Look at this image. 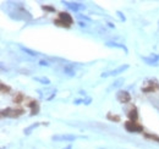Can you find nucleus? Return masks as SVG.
Masks as SVG:
<instances>
[{"mask_svg":"<svg viewBox=\"0 0 159 149\" xmlns=\"http://www.w3.org/2000/svg\"><path fill=\"white\" fill-rule=\"evenodd\" d=\"M20 49H21L23 53H26V54H28V55H31V56H38V53L34 51V50H32V49H30V48H26V46H23V45H20Z\"/></svg>","mask_w":159,"mask_h":149,"instance_id":"nucleus-10","label":"nucleus"},{"mask_svg":"<svg viewBox=\"0 0 159 149\" xmlns=\"http://www.w3.org/2000/svg\"><path fill=\"white\" fill-rule=\"evenodd\" d=\"M22 114H23V110H20V109H19V110H16V109L7 108V109L1 110V115H2V116H6V117H12V119L21 116Z\"/></svg>","mask_w":159,"mask_h":149,"instance_id":"nucleus-3","label":"nucleus"},{"mask_svg":"<svg viewBox=\"0 0 159 149\" xmlns=\"http://www.w3.org/2000/svg\"><path fill=\"white\" fill-rule=\"evenodd\" d=\"M63 4H65L69 9L73 10V11H78L80 9H83V6H82L81 4H78V2H69V1H64Z\"/></svg>","mask_w":159,"mask_h":149,"instance_id":"nucleus-9","label":"nucleus"},{"mask_svg":"<svg viewBox=\"0 0 159 149\" xmlns=\"http://www.w3.org/2000/svg\"><path fill=\"white\" fill-rule=\"evenodd\" d=\"M1 92H2V93H5V92H10V87H7V86H5L4 83H1Z\"/></svg>","mask_w":159,"mask_h":149,"instance_id":"nucleus-17","label":"nucleus"},{"mask_svg":"<svg viewBox=\"0 0 159 149\" xmlns=\"http://www.w3.org/2000/svg\"><path fill=\"white\" fill-rule=\"evenodd\" d=\"M142 60L144 61V62H147L148 65H154V66H157L158 65V60H159V55H151L149 58H147V56H142Z\"/></svg>","mask_w":159,"mask_h":149,"instance_id":"nucleus-7","label":"nucleus"},{"mask_svg":"<svg viewBox=\"0 0 159 149\" xmlns=\"http://www.w3.org/2000/svg\"><path fill=\"white\" fill-rule=\"evenodd\" d=\"M125 128L128 132H142L143 131V127L135 121H127L125 123Z\"/></svg>","mask_w":159,"mask_h":149,"instance_id":"nucleus-6","label":"nucleus"},{"mask_svg":"<svg viewBox=\"0 0 159 149\" xmlns=\"http://www.w3.org/2000/svg\"><path fill=\"white\" fill-rule=\"evenodd\" d=\"M108 119H110V120H115V121H119L120 120V117L119 116H113V115H108Z\"/></svg>","mask_w":159,"mask_h":149,"instance_id":"nucleus-18","label":"nucleus"},{"mask_svg":"<svg viewBox=\"0 0 159 149\" xmlns=\"http://www.w3.org/2000/svg\"><path fill=\"white\" fill-rule=\"evenodd\" d=\"M44 10H48V11H54V7H50V6H43Z\"/></svg>","mask_w":159,"mask_h":149,"instance_id":"nucleus-21","label":"nucleus"},{"mask_svg":"<svg viewBox=\"0 0 159 149\" xmlns=\"http://www.w3.org/2000/svg\"><path fill=\"white\" fill-rule=\"evenodd\" d=\"M116 14L119 15V17H120V20H121V21H125V20H126V18H125V16H124V15H123V14H121L120 11H118Z\"/></svg>","mask_w":159,"mask_h":149,"instance_id":"nucleus-20","label":"nucleus"},{"mask_svg":"<svg viewBox=\"0 0 159 149\" xmlns=\"http://www.w3.org/2000/svg\"><path fill=\"white\" fill-rule=\"evenodd\" d=\"M64 149H72V147H71V146H67L66 148H64Z\"/></svg>","mask_w":159,"mask_h":149,"instance_id":"nucleus-26","label":"nucleus"},{"mask_svg":"<svg viewBox=\"0 0 159 149\" xmlns=\"http://www.w3.org/2000/svg\"><path fill=\"white\" fill-rule=\"evenodd\" d=\"M64 72L67 74V76H75V70L71 67V65H66L65 67H64Z\"/></svg>","mask_w":159,"mask_h":149,"instance_id":"nucleus-14","label":"nucleus"},{"mask_svg":"<svg viewBox=\"0 0 159 149\" xmlns=\"http://www.w3.org/2000/svg\"><path fill=\"white\" fill-rule=\"evenodd\" d=\"M72 17L70 14L67 12H60L59 14V20H56L54 23L58 25V26H61V27H70L72 25Z\"/></svg>","mask_w":159,"mask_h":149,"instance_id":"nucleus-1","label":"nucleus"},{"mask_svg":"<svg viewBox=\"0 0 159 149\" xmlns=\"http://www.w3.org/2000/svg\"><path fill=\"white\" fill-rule=\"evenodd\" d=\"M73 103H75L76 105H78V104H81V103H83V100H81V99H76Z\"/></svg>","mask_w":159,"mask_h":149,"instance_id":"nucleus-23","label":"nucleus"},{"mask_svg":"<svg viewBox=\"0 0 159 149\" xmlns=\"http://www.w3.org/2000/svg\"><path fill=\"white\" fill-rule=\"evenodd\" d=\"M116 100L119 103H121V104H126V103H128L131 100V95L126 91H119L116 93Z\"/></svg>","mask_w":159,"mask_h":149,"instance_id":"nucleus-5","label":"nucleus"},{"mask_svg":"<svg viewBox=\"0 0 159 149\" xmlns=\"http://www.w3.org/2000/svg\"><path fill=\"white\" fill-rule=\"evenodd\" d=\"M33 79L34 81H37V82H40L42 84H50V79L49 78H47V77H33Z\"/></svg>","mask_w":159,"mask_h":149,"instance_id":"nucleus-13","label":"nucleus"},{"mask_svg":"<svg viewBox=\"0 0 159 149\" xmlns=\"http://www.w3.org/2000/svg\"><path fill=\"white\" fill-rule=\"evenodd\" d=\"M80 18H82V20H85V21H91V18H88V17H86V16H80Z\"/></svg>","mask_w":159,"mask_h":149,"instance_id":"nucleus-24","label":"nucleus"},{"mask_svg":"<svg viewBox=\"0 0 159 149\" xmlns=\"http://www.w3.org/2000/svg\"><path fill=\"white\" fill-rule=\"evenodd\" d=\"M78 25H80L81 27H86V26H87V25H86L85 22H78Z\"/></svg>","mask_w":159,"mask_h":149,"instance_id":"nucleus-25","label":"nucleus"},{"mask_svg":"<svg viewBox=\"0 0 159 149\" xmlns=\"http://www.w3.org/2000/svg\"><path fill=\"white\" fill-rule=\"evenodd\" d=\"M105 45H107V46H109V48H118V49H121V50H124L126 54L128 53L127 48L124 45V44H120V43H116V42H107V43H105Z\"/></svg>","mask_w":159,"mask_h":149,"instance_id":"nucleus-8","label":"nucleus"},{"mask_svg":"<svg viewBox=\"0 0 159 149\" xmlns=\"http://www.w3.org/2000/svg\"><path fill=\"white\" fill-rule=\"evenodd\" d=\"M77 137L73 136V135H55V136L52 137V139L55 141V142H72Z\"/></svg>","mask_w":159,"mask_h":149,"instance_id":"nucleus-4","label":"nucleus"},{"mask_svg":"<svg viewBox=\"0 0 159 149\" xmlns=\"http://www.w3.org/2000/svg\"><path fill=\"white\" fill-rule=\"evenodd\" d=\"M128 117L131 119V121H136V120L138 119V114H137V109H136V108H133V109L130 110V112H128Z\"/></svg>","mask_w":159,"mask_h":149,"instance_id":"nucleus-12","label":"nucleus"},{"mask_svg":"<svg viewBox=\"0 0 159 149\" xmlns=\"http://www.w3.org/2000/svg\"><path fill=\"white\" fill-rule=\"evenodd\" d=\"M39 65H42V66H49V62L45 61V60H40L39 61Z\"/></svg>","mask_w":159,"mask_h":149,"instance_id":"nucleus-19","label":"nucleus"},{"mask_svg":"<svg viewBox=\"0 0 159 149\" xmlns=\"http://www.w3.org/2000/svg\"><path fill=\"white\" fill-rule=\"evenodd\" d=\"M28 107L32 109V115H37V114H38V107H37L36 102H31V103L28 104Z\"/></svg>","mask_w":159,"mask_h":149,"instance_id":"nucleus-16","label":"nucleus"},{"mask_svg":"<svg viewBox=\"0 0 159 149\" xmlns=\"http://www.w3.org/2000/svg\"><path fill=\"white\" fill-rule=\"evenodd\" d=\"M91 102H92V99H91V98H87V99H86V100H85V99H83V103H85V104H86V105H88V104H90V103H91Z\"/></svg>","mask_w":159,"mask_h":149,"instance_id":"nucleus-22","label":"nucleus"},{"mask_svg":"<svg viewBox=\"0 0 159 149\" xmlns=\"http://www.w3.org/2000/svg\"><path fill=\"white\" fill-rule=\"evenodd\" d=\"M127 69H128V65L125 64V65L119 66V67L115 69V70H111V71H108V72H103L100 76H102L103 78H107V77H110V76H116V74H123L124 71H126Z\"/></svg>","mask_w":159,"mask_h":149,"instance_id":"nucleus-2","label":"nucleus"},{"mask_svg":"<svg viewBox=\"0 0 159 149\" xmlns=\"http://www.w3.org/2000/svg\"><path fill=\"white\" fill-rule=\"evenodd\" d=\"M124 83V78H120V79H118V81H115L109 88H108V91H111L113 88H116V87H119V86H121Z\"/></svg>","mask_w":159,"mask_h":149,"instance_id":"nucleus-15","label":"nucleus"},{"mask_svg":"<svg viewBox=\"0 0 159 149\" xmlns=\"http://www.w3.org/2000/svg\"><path fill=\"white\" fill-rule=\"evenodd\" d=\"M39 125H40L39 122H36V123H33V125H31V126H28L27 128H25V131H23V132H25V135H26V136L31 135L32 131H33V130H36V128H37V127H38Z\"/></svg>","mask_w":159,"mask_h":149,"instance_id":"nucleus-11","label":"nucleus"}]
</instances>
